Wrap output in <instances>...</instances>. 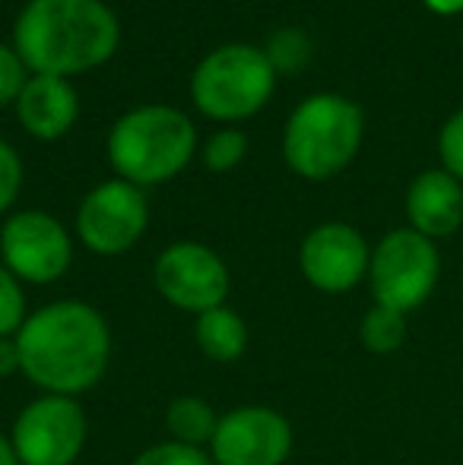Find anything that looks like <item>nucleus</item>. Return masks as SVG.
<instances>
[{
	"mask_svg": "<svg viewBox=\"0 0 463 465\" xmlns=\"http://www.w3.org/2000/svg\"><path fill=\"white\" fill-rule=\"evenodd\" d=\"M19 371L51 396L93 390L112 361V330L86 301H55L29 313L16 332Z\"/></svg>",
	"mask_w": 463,
	"mask_h": 465,
	"instance_id": "1",
	"label": "nucleus"
},
{
	"mask_svg": "<svg viewBox=\"0 0 463 465\" xmlns=\"http://www.w3.org/2000/svg\"><path fill=\"white\" fill-rule=\"evenodd\" d=\"M19 371V349L16 339H0V380L13 377Z\"/></svg>",
	"mask_w": 463,
	"mask_h": 465,
	"instance_id": "25",
	"label": "nucleus"
},
{
	"mask_svg": "<svg viewBox=\"0 0 463 465\" xmlns=\"http://www.w3.org/2000/svg\"><path fill=\"white\" fill-rule=\"evenodd\" d=\"M362 108L334 93L305 98L283 134L286 162L308 181H327L356 159L362 146Z\"/></svg>",
	"mask_w": 463,
	"mask_h": 465,
	"instance_id": "4",
	"label": "nucleus"
},
{
	"mask_svg": "<svg viewBox=\"0 0 463 465\" xmlns=\"http://www.w3.org/2000/svg\"><path fill=\"white\" fill-rule=\"evenodd\" d=\"M115 13L102 0H29L13 25L19 61L35 76H74L115 54Z\"/></svg>",
	"mask_w": 463,
	"mask_h": 465,
	"instance_id": "2",
	"label": "nucleus"
},
{
	"mask_svg": "<svg viewBox=\"0 0 463 465\" xmlns=\"http://www.w3.org/2000/svg\"><path fill=\"white\" fill-rule=\"evenodd\" d=\"M441 276V257L435 241L413 228H397L384 234L371 251L368 282L375 304L409 313L428 301Z\"/></svg>",
	"mask_w": 463,
	"mask_h": 465,
	"instance_id": "6",
	"label": "nucleus"
},
{
	"mask_svg": "<svg viewBox=\"0 0 463 465\" xmlns=\"http://www.w3.org/2000/svg\"><path fill=\"white\" fill-rule=\"evenodd\" d=\"M219 415L206 399L200 396H178L166 409V428L172 440L187 443V447H204L216 434Z\"/></svg>",
	"mask_w": 463,
	"mask_h": 465,
	"instance_id": "16",
	"label": "nucleus"
},
{
	"mask_svg": "<svg viewBox=\"0 0 463 465\" xmlns=\"http://www.w3.org/2000/svg\"><path fill=\"white\" fill-rule=\"evenodd\" d=\"M407 219L428 241L451 238L463 225V184L445 168L422 172L407 190Z\"/></svg>",
	"mask_w": 463,
	"mask_h": 465,
	"instance_id": "13",
	"label": "nucleus"
},
{
	"mask_svg": "<svg viewBox=\"0 0 463 465\" xmlns=\"http://www.w3.org/2000/svg\"><path fill=\"white\" fill-rule=\"evenodd\" d=\"M422 4L432 13H438V16H454V13L463 10V0H422Z\"/></svg>",
	"mask_w": 463,
	"mask_h": 465,
	"instance_id": "26",
	"label": "nucleus"
},
{
	"mask_svg": "<svg viewBox=\"0 0 463 465\" xmlns=\"http://www.w3.org/2000/svg\"><path fill=\"white\" fill-rule=\"evenodd\" d=\"M25 292L19 279L0 263V339H13L25 323Z\"/></svg>",
	"mask_w": 463,
	"mask_h": 465,
	"instance_id": "18",
	"label": "nucleus"
},
{
	"mask_svg": "<svg viewBox=\"0 0 463 465\" xmlns=\"http://www.w3.org/2000/svg\"><path fill=\"white\" fill-rule=\"evenodd\" d=\"M0 260L19 282L48 285L70 270L74 244L55 215L23 209L0 228Z\"/></svg>",
	"mask_w": 463,
	"mask_h": 465,
	"instance_id": "8",
	"label": "nucleus"
},
{
	"mask_svg": "<svg viewBox=\"0 0 463 465\" xmlns=\"http://www.w3.org/2000/svg\"><path fill=\"white\" fill-rule=\"evenodd\" d=\"M89 424L74 396H51L29 402L16 415L10 443L19 465H74L86 447Z\"/></svg>",
	"mask_w": 463,
	"mask_h": 465,
	"instance_id": "7",
	"label": "nucleus"
},
{
	"mask_svg": "<svg viewBox=\"0 0 463 465\" xmlns=\"http://www.w3.org/2000/svg\"><path fill=\"white\" fill-rule=\"evenodd\" d=\"M25 64L19 61V54L6 45H0V108L10 102H16L19 93L25 86Z\"/></svg>",
	"mask_w": 463,
	"mask_h": 465,
	"instance_id": "24",
	"label": "nucleus"
},
{
	"mask_svg": "<svg viewBox=\"0 0 463 465\" xmlns=\"http://www.w3.org/2000/svg\"><path fill=\"white\" fill-rule=\"evenodd\" d=\"M247 153V136L241 130H219L204 146V162L210 172H232Z\"/></svg>",
	"mask_w": 463,
	"mask_h": 465,
	"instance_id": "19",
	"label": "nucleus"
},
{
	"mask_svg": "<svg viewBox=\"0 0 463 465\" xmlns=\"http://www.w3.org/2000/svg\"><path fill=\"white\" fill-rule=\"evenodd\" d=\"M0 465H19L16 450H13L10 437H4V434H0Z\"/></svg>",
	"mask_w": 463,
	"mask_h": 465,
	"instance_id": "27",
	"label": "nucleus"
},
{
	"mask_svg": "<svg viewBox=\"0 0 463 465\" xmlns=\"http://www.w3.org/2000/svg\"><path fill=\"white\" fill-rule=\"evenodd\" d=\"M438 153H441V165H445L448 174L463 184V108L454 111L448 117V124L441 127V136H438Z\"/></svg>",
	"mask_w": 463,
	"mask_h": 465,
	"instance_id": "21",
	"label": "nucleus"
},
{
	"mask_svg": "<svg viewBox=\"0 0 463 465\" xmlns=\"http://www.w3.org/2000/svg\"><path fill=\"white\" fill-rule=\"evenodd\" d=\"M371 251L365 238L347 222H327L308 232L298 251V266L308 285L327 294L352 292L368 276Z\"/></svg>",
	"mask_w": 463,
	"mask_h": 465,
	"instance_id": "12",
	"label": "nucleus"
},
{
	"mask_svg": "<svg viewBox=\"0 0 463 465\" xmlns=\"http://www.w3.org/2000/svg\"><path fill=\"white\" fill-rule=\"evenodd\" d=\"M19 187H23V162H19L16 149L0 140V215L13 206Z\"/></svg>",
	"mask_w": 463,
	"mask_h": 465,
	"instance_id": "23",
	"label": "nucleus"
},
{
	"mask_svg": "<svg viewBox=\"0 0 463 465\" xmlns=\"http://www.w3.org/2000/svg\"><path fill=\"white\" fill-rule=\"evenodd\" d=\"M149 222L146 196L130 181H106L80 203L76 234L99 257H117L143 238Z\"/></svg>",
	"mask_w": 463,
	"mask_h": 465,
	"instance_id": "10",
	"label": "nucleus"
},
{
	"mask_svg": "<svg viewBox=\"0 0 463 465\" xmlns=\"http://www.w3.org/2000/svg\"><path fill=\"white\" fill-rule=\"evenodd\" d=\"M358 339L371 355H390L407 342V313L375 304L358 323Z\"/></svg>",
	"mask_w": 463,
	"mask_h": 465,
	"instance_id": "17",
	"label": "nucleus"
},
{
	"mask_svg": "<svg viewBox=\"0 0 463 465\" xmlns=\"http://www.w3.org/2000/svg\"><path fill=\"white\" fill-rule=\"evenodd\" d=\"M197 130L181 111L166 104H146L112 127L108 136V159L121 181L136 187H153L185 172L194 159Z\"/></svg>",
	"mask_w": 463,
	"mask_h": 465,
	"instance_id": "3",
	"label": "nucleus"
},
{
	"mask_svg": "<svg viewBox=\"0 0 463 465\" xmlns=\"http://www.w3.org/2000/svg\"><path fill=\"white\" fill-rule=\"evenodd\" d=\"M292 453V424L267 405H238L219 415L210 440L216 465H283Z\"/></svg>",
	"mask_w": 463,
	"mask_h": 465,
	"instance_id": "11",
	"label": "nucleus"
},
{
	"mask_svg": "<svg viewBox=\"0 0 463 465\" xmlns=\"http://www.w3.org/2000/svg\"><path fill=\"white\" fill-rule=\"evenodd\" d=\"M277 70L267 51L251 45H226L197 64L191 76V98L206 117L241 121L251 117L273 95Z\"/></svg>",
	"mask_w": 463,
	"mask_h": 465,
	"instance_id": "5",
	"label": "nucleus"
},
{
	"mask_svg": "<svg viewBox=\"0 0 463 465\" xmlns=\"http://www.w3.org/2000/svg\"><path fill=\"white\" fill-rule=\"evenodd\" d=\"M267 57H270L273 70H296L298 64H305V57H308V38L302 35V32L289 29V32H279L277 38L270 42V51H267Z\"/></svg>",
	"mask_w": 463,
	"mask_h": 465,
	"instance_id": "22",
	"label": "nucleus"
},
{
	"mask_svg": "<svg viewBox=\"0 0 463 465\" xmlns=\"http://www.w3.org/2000/svg\"><path fill=\"white\" fill-rule=\"evenodd\" d=\"M130 465H213V460L204 453V447H187V443H178V440H162V443H153L149 450H143Z\"/></svg>",
	"mask_w": 463,
	"mask_h": 465,
	"instance_id": "20",
	"label": "nucleus"
},
{
	"mask_svg": "<svg viewBox=\"0 0 463 465\" xmlns=\"http://www.w3.org/2000/svg\"><path fill=\"white\" fill-rule=\"evenodd\" d=\"M194 339H197V349L204 351L210 361L232 364V361H238L247 349V323L232 307H226V304L213 307V311L197 317V323H194Z\"/></svg>",
	"mask_w": 463,
	"mask_h": 465,
	"instance_id": "15",
	"label": "nucleus"
},
{
	"mask_svg": "<svg viewBox=\"0 0 463 465\" xmlns=\"http://www.w3.org/2000/svg\"><path fill=\"white\" fill-rule=\"evenodd\" d=\"M153 279L168 304L194 317L223 307L232 285L223 257L197 241H178L166 247L153 266Z\"/></svg>",
	"mask_w": 463,
	"mask_h": 465,
	"instance_id": "9",
	"label": "nucleus"
},
{
	"mask_svg": "<svg viewBox=\"0 0 463 465\" xmlns=\"http://www.w3.org/2000/svg\"><path fill=\"white\" fill-rule=\"evenodd\" d=\"M80 114L76 93L64 76H32L16 98V117L35 140H57Z\"/></svg>",
	"mask_w": 463,
	"mask_h": 465,
	"instance_id": "14",
	"label": "nucleus"
}]
</instances>
